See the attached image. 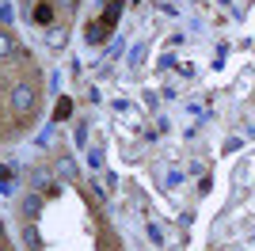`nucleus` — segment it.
<instances>
[{"mask_svg": "<svg viewBox=\"0 0 255 251\" xmlns=\"http://www.w3.org/2000/svg\"><path fill=\"white\" fill-rule=\"evenodd\" d=\"M34 103H38V92H34L31 84H15V88H11V107H15L19 115H31Z\"/></svg>", "mask_w": 255, "mask_h": 251, "instance_id": "obj_1", "label": "nucleus"}, {"mask_svg": "<svg viewBox=\"0 0 255 251\" xmlns=\"http://www.w3.org/2000/svg\"><path fill=\"white\" fill-rule=\"evenodd\" d=\"M11 50H15L11 34H4V31H0V57H11Z\"/></svg>", "mask_w": 255, "mask_h": 251, "instance_id": "obj_2", "label": "nucleus"}, {"mask_svg": "<svg viewBox=\"0 0 255 251\" xmlns=\"http://www.w3.org/2000/svg\"><path fill=\"white\" fill-rule=\"evenodd\" d=\"M23 213H27V217H34V213H38V194H31V198L23 202Z\"/></svg>", "mask_w": 255, "mask_h": 251, "instance_id": "obj_3", "label": "nucleus"}, {"mask_svg": "<svg viewBox=\"0 0 255 251\" xmlns=\"http://www.w3.org/2000/svg\"><path fill=\"white\" fill-rule=\"evenodd\" d=\"M50 15H53V11L46 8V4H38V8H34V19H38V23H50Z\"/></svg>", "mask_w": 255, "mask_h": 251, "instance_id": "obj_4", "label": "nucleus"}]
</instances>
